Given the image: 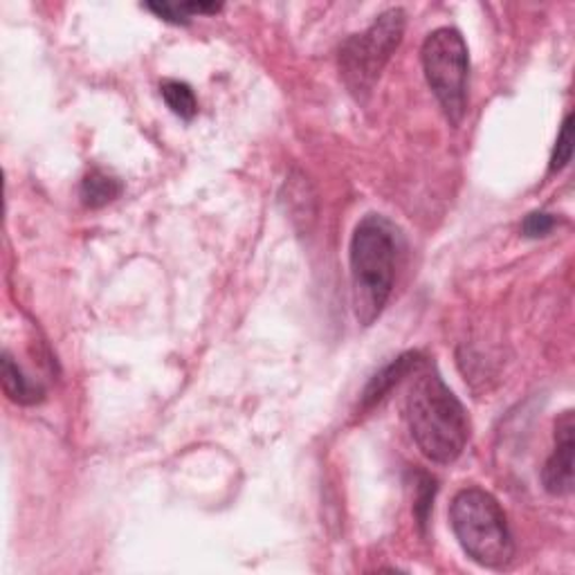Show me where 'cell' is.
I'll list each match as a JSON object with an SVG mask.
<instances>
[{
	"label": "cell",
	"mask_w": 575,
	"mask_h": 575,
	"mask_svg": "<svg viewBox=\"0 0 575 575\" xmlns=\"http://www.w3.org/2000/svg\"><path fill=\"white\" fill-rule=\"evenodd\" d=\"M407 423L423 457L441 466L455 463L470 438L466 407L427 362L409 389Z\"/></svg>",
	"instance_id": "cell-1"
},
{
	"label": "cell",
	"mask_w": 575,
	"mask_h": 575,
	"mask_svg": "<svg viewBox=\"0 0 575 575\" xmlns=\"http://www.w3.org/2000/svg\"><path fill=\"white\" fill-rule=\"evenodd\" d=\"M402 253L400 230L383 214H366L351 236V281L355 317L362 326H372L385 310L396 266Z\"/></svg>",
	"instance_id": "cell-2"
},
{
	"label": "cell",
	"mask_w": 575,
	"mask_h": 575,
	"mask_svg": "<svg viewBox=\"0 0 575 575\" xmlns=\"http://www.w3.org/2000/svg\"><path fill=\"white\" fill-rule=\"evenodd\" d=\"M451 530L466 555L485 568H504L515 558L508 517L500 502L481 488H466L449 506Z\"/></svg>",
	"instance_id": "cell-3"
},
{
	"label": "cell",
	"mask_w": 575,
	"mask_h": 575,
	"mask_svg": "<svg viewBox=\"0 0 575 575\" xmlns=\"http://www.w3.org/2000/svg\"><path fill=\"white\" fill-rule=\"evenodd\" d=\"M404 23V12L400 8L387 10L372 23V27L349 36L340 46V74L357 99L374 91L380 72L400 46Z\"/></svg>",
	"instance_id": "cell-4"
},
{
	"label": "cell",
	"mask_w": 575,
	"mask_h": 575,
	"mask_svg": "<svg viewBox=\"0 0 575 575\" xmlns=\"http://www.w3.org/2000/svg\"><path fill=\"white\" fill-rule=\"evenodd\" d=\"M425 79L449 125H459L468 108L470 52L466 38L455 27L434 30L423 44Z\"/></svg>",
	"instance_id": "cell-5"
},
{
	"label": "cell",
	"mask_w": 575,
	"mask_h": 575,
	"mask_svg": "<svg viewBox=\"0 0 575 575\" xmlns=\"http://www.w3.org/2000/svg\"><path fill=\"white\" fill-rule=\"evenodd\" d=\"M573 451H575V421L573 412H564L555 421V447L542 470V483L555 497L573 492Z\"/></svg>",
	"instance_id": "cell-6"
},
{
	"label": "cell",
	"mask_w": 575,
	"mask_h": 575,
	"mask_svg": "<svg viewBox=\"0 0 575 575\" xmlns=\"http://www.w3.org/2000/svg\"><path fill=\"white\" fill-rule=\"evenodd\" d=\"M425 364V357L421 353H402L400 357H396L394 362H389L383 372H378L372 380H368L366 389L362 391V402L360 409L366 412V409H374L376 404H380L396 385L402 383V378L419 374V368Z\"/></svg>",
	"instance_id": "cell-7"
},
{
	"label": "cell",
	"mask_w": 575,
	"mask_h": 575,
	"mask_svg": "<svg viewBox=\"0 0 575 575\" xmlns=\"http://www.w3.org/2000/svg\"><path fill=\"white\" fill-rule=\"evenodd\" d=\"M0 376H3L5 396L16 404H36L46 398V387L30 378L8 351L3 353V374Z\"/></svg>",
	"instance_id": "cell-8"
},
{
	"label": "cell",
	"mask_w": 575,
	"mask_h": 575,
	"mask_svg": "<svg viewBox=\"0 0 575 575\" xmlns=\"http://www.w3.org/2000/svg\"><path fill=\"white\" fill-rule=\"evenodd\" d=\"M79 193H81V202H84L86 208L99 210L121 193V183L117 178L104 174L102 169H93L91 174H86L84 180H81Z\"/></svg>",
	"instance_id": "cell-9"
},
{
	"label": "cell",
	"mask_w": 575,
	"mask_h": 575,
	"mask_svg": "<svg viewBox=\"0 0 575 575\" xmlns=\"http://www.w3.org/2000/svg\"><path fill=\"white\" fill-rule=\"evenodd\" d=\"M146 10H151L155 16L167 23L187 25L196 14H216L221 12V5L216 3H198V0H189V3H146Z\"/></svg>",
	"instance_id": "cell-10"
},
{
	"label": "cell",
	"mask_w": 575,
	"mask_h": 575,
	"mask_svg": "<svg viewBox=\"0 0 575 575\" xmlns=\"http://www.w3.org/2000/svg\"><path fill=\"white\" fill-rule=\"evenodd\" d=\"M162 99L167 102V106L172 108L174 115H178L180 119H193L198 113V102L196 95L191 91L189 84L178 79H167L164 84L160 86Z\"/></svg>",
	"instance_id": "cell-11"
},
{
	"label": "cell",
	"mask_w": 575,
	"mask_h": 575,
	"mask_svg": "<svg viewBox=\"0 0 575 575\" xmlns=\"http://www.w3.org/2000/svg\"><path fill=\"white\" fill-rule=\"evenodd\" d=\"M434 497H436V479L432 474H421L419 485H416V500H414V517L425 532L432 508H434Z\"/></svg>",
	"instance_id": "cell-12"
},
{
	"label": "cell",
	"mask_w": 575,
	"mask_h": 575,
	"mask_svg": "<svg viewBox=\"0 0 575 575\" xmlns=\"http://www.w3.org/2000/svg\"><path fill=\"white\" fill-rule=\"evenodd\" d=\"M571 155H573V115L568 113L564 117V121H562L560 133H558V142H555V149H553V155H551L549 172L551 174L562 172L566 164L571 162Z\"/></svg>",
	"instance_id": "cell-13"
},
{
	"label": "cell",
	"mask_w": 575,
	"mask_h": 575,
	"mask_svg": "<svg viewBox=\"0 0 575 575\" xmlns=\"http://www.w3.org/2000/svg\"><path fill=\"white\" fill-rule=\"evenodd\" d=\"M558 225V219L549 212H532L521 223V234L528 238H542L549 236Z\"/></svg>",
	"instance_id": "cell-14"
}]
</instances>
